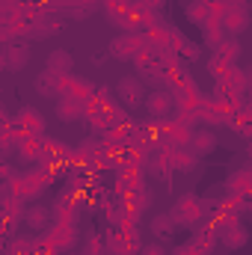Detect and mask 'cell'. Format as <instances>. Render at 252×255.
<instances>
[{"label": "cell", "instance_id": "obj_11", "mask_svg": "<svg viewBox=\"0 0 252 255\" xmlns=\"http://www.w3.org/2000/svg\"><path fill=\"white\" fill-rule=\"evenodd\" d=\"M30 60V48L24 45V42H9L6 48H3V68H9V71H18V68H24Z\"/></svg>", "mask_w": 252, "mask_h": 255}, {"label": "cell", "instance_id": "obj_30", "mask_svg": "<svg viewBox=\"0 0 252 255\" xmlns=\"http://www.w3.org/2000/svg\"><path fill=\"white\" fill-rule=\"evenodd\" d=\"M101 6H104L107 12L122 15V12H130V9H133V0H101Z\"/></svg>", "mask_w": 252, "mask_h": 255}, {"label": "cell", "instance_id": "obj_3", "mask_svg": "<svg viewBox=\"0 0 252 255\" xmlns=\"http://www.w3.org/2000/svg\"><path fill=\"white\" fill-rule=\"evenodd\" d=\"M104 241H107V253H110V255H133V253H139V250H142V247H139L136 232L125 235V232H119L116 226L104 235Z\"/></svg>", "mask_w": 252, "mask_h": 255}, {"label": "cell", "instance_id": "obj_18", "mask_svg": "<svg viewBox=\"0 0 252 255\" xmlns=\"http://www.w3.org/2000/svg\"><path fill=\"white\" fill-rule=\"evenodd\" d=\"M95 92H98V89H95L89 80H83V77H68V92H65V95H74V98H80V101H89Z\"/></svg>", "mask_w": 252, "mask_h": 255}, {"label": "cell", "instance_id": "obj_26", "mask_svg": "<svg viewBox=\"0 0 252 255\" xmlns=\"http://www.w3.org/2000/svg\"><path fill=\"white\" fill-rule=\"evenodd\" d=\"M107 202H110V196L101 190L98 184L86 190V205H89V208H98V211H104V208H107Z\"/></svg>", "mask_w": 252, "mask_h": 255}, {"label": "cell", "instance_id": "obj_31", "mask_svg": "<svg viewBox=\"0 0 252 255\" xmlns=\"http://www.w3.org/2000/svg\"><path fill=\"white\" fill-rule=\"evenodd\" d=\"M142 9H151V12H160L163 6H166V0H136Z\"/></svg>", "mask_w": 252, "mask_h": 255}, {"label": "cell", "instance_id": "obj_23", "mask_svg": "<svg viewBox=\"0 0 252 255\" xmlns=\"http://www.w3.org/2000/svg\"><path fill=\"white\" fill-rule=\"evenodd\" d=\"M71 54H65V51H54L51 57H48V65L45 68H51V71H57V74H71Z\"/></svg>", "mask_w": 252, "mask_h": 255}, {"label": "cell", "instance_id": "obj_14", "mask_svg": "<svg viewBox=\"0 0 252 255\" xmlns=\"http://www.w3.org/2000/svg\"><path fill=\"white\" fill-rule=\"evenodd\" d=\"M119 98L125 107H139L142 104V80L136 77H122L119 80Z\"/></svg>", "mask_w": 252, "mask_h": 255}, {"label": "cell", "instance_id": "obj_2", "mask_svg": "<svg viewBox=\"0 0 252 255\" xmlns=\"http://www.w3.org/2000/svg\"><path fill=\"white\" fill-rule=\"evenodd\" d=\"M142 48H145V30L142 33H136V30L133 33H119V39L110 42V54L116 60H136Z\"/></svg>", "mask_w": 252, "mask_h": 255}, {"label": "cell", "instance_id": "obj_5", "mask_svg": "<svg viewBox=\"0 0 252 255\" xmlns=\"http://www.w3.org/2000/svg\"><path fill=\"white\" fill-rule=\"evenodd\" d=\"M68 77H71V74H57V71L45 68V71L36 77V89H39L42 95H54V98H60V95L68 92Z\"/></svg>", "mask_w": 252, "mask_h": 255}, {"label": "cell", "instance_id": "obj_28", "mask_svg": "<svg viewBox=\"0 0 252 255\" xmlns=\"http://www.w3.org/2000/svg\"><path fill=\"white\" fill-rule=\"evenodd\" d=\"M229 68H232V65L226 63V60H223L217 51L211 54V60H208V71H211L214 77H226V74H229Z\"/></svg>", "mask_w": 252, "mask_h": 255}, {"label": "cell", "instance_id": "obj_32", "mask_svg": "<svg viewBox=\"0 0 252 255\" xmlns=\"http://www.w3.org/2000/svg\"><path fill=\"white\" fill-rule=\"evenodd\" d=\"M172 255H202V253H199V250L193 247V241H190V244H181V247H175V253H172Z\"/></svg>", "mask_w": 252, "mask_h": 255}, {"label": "cell", "instance_id": "obj_13", "mask_svg": "<svg viewBox=\"0 0 252 255\" xmlns=\"http://www.w3.org/2000/svg\"><path fill=\"white\" fill-rule=\"evenodd\" d=\"M18 154L24 160H45V136L18 133Z\"/></svg>", "mask_w": 252, "mask_h": 255}, {"label": "cell", "instance_id": "obj_10", "mask_svg": "<svg viewBox=\"0 0 252 255\" xmlns=\"http://www.w3.org/2000/svg\"><path fill=\"white\" fill-rule=\"evenodd\" d=\"M145 107H148V113L154 119H169V110L175 107V98H172L169 89H157V92H151L145 98Z\"/></svg>", "mask_w": 252, "mask_h": 255}, {"label": "cell", "instance_id": "obj_22", "mask_svg": "<svg viewBox=\"0 0 252 255\" xmlns=\"http://www.w3.org/2000/svg\"><path fill=\"white\" fill-rule=\"evenodd\" d=\"M217 54H220V57H223L229 65H235V63H238V57H241V42H238L235 36H226V39L220 42Z\"/></svg>", "mask_w": 252, "mask_h": 255}, {"label": "cell", "instance_id": "obj_1", "mask_svg": "<svg viewBox=\"0 0 252 255\" xmlns=\"http://www.w3.org/2000/svg\"><path fill=\"white\" fill-rule=\"evenodd\" d=\"M172 217H175L178 226H190V229H196V226L205 220V202H202L199 196L187 193V196H181V199L175 202Z\"/></svg>", "mask_w": 252, "mask_h": 255}, {"label": "cell", "instance_id": "obj_17", "mask_svg": "<svg viewBox=\"0 0 252 255\" xmlns=\"http://www.w3.org/2000/svg\"><path fill=\"white\" fill-rule=\"evenodd\" d=\"M24 220H27V226H33V229H51V226H54V211L36 205V208H30V211L24 214Z\"/></svg>", "mask_w": 252, "mask_h": 255}, {"label": "cell", "instance_id": "obj_36", "mask_svg": "<svg viewBox=\"0 0 252 255\" xmlns=\"http://www.w3.org/2000/svg\"><path fill=\"white\" fill-rule=\"evenodd\" d=\"M247 74H250V86H252V68H247Z\"/></svg>", "mask_w": 252, "mask_h": 255}, {"label": "cell", "instance_id": "obj_6", "mask_svg": "<svg viewBox=\"0 0 252 255\" xmlns=\"http://www.w3.org/2000/svg\"><path fill=\"white\" fill-rule=\"evenodd\" d=\"M48 238L57 244V250L74 247V241H77V223H71V220H54V226L48 229Z\"/></svg>", "mask_w": 252, "mask_h": 255}, {"label": "cell", "instance_id": "obj_33", "mask_svg": "<svg viewBox=\"0 0 252 255\" xmlns=\"http://www.w3.org/2000/svg\"><path fill=\"white\" fill-rule=\"evenodd\" d=\"M139 255H166V250H163V247H157V244H148V247H142V250H139Z\"/></svg>", "mask_w": 252, "mask_h": 255}, {"label": "cell", "instance_id": "obj_35", "mask_svg": "<svg viewBox=\"0 0 252 255\" xmlns=\"http://www.w3.org/2000/svg\"><path fill=\"white\" fill-rule=\"evenodd\" d=\"M247 101H250V104H252V86H250V92H247Z\"/></svg>", "mask_w": 252, "mask_h": 255}, {"label": "cell", "instance_id": "obj_7", "mask_svg": "<svg viewBox=\"0 0 252 255\" xmlns=\"http://www.w3.org/2000/svg\"><path fill=\"white\" fill-rule=\"evenodd\" d=\"M57 116L63 122H77V119H86V101L74 98V95H60L57 98Z\"/></svg>", "mask_w": 252, "mask_h": 255}, {"label": "cell", "instance_id": "obj_21", "mask_svg": "<svg viewBox=\"0 0 252 255\" xmlns=\"http://www.w3.org/2000/svg\"><path fill=\"white\" fill-rule=\"evenodd\" d=\"M226 80L232 83V89H235V92H241V95H247V92H250V74H247V68L232 65V68H229V74H226Z\"/></svg>", "mask_w": 252, "mask_h": 255}, {"label": "cell", "instance_id": "obj_25", "mask_svg": "<svg viewBox=\"0 0 252 255\" xmlns=\"http://www.w3.org/2000/svg\"><path fill=\"white\" fill-rule=\"evenodd\" d=\"M184 15H187L193 24H199V27H202V24H205V18L211 15V9H208L202 0H190L187 6H184Z\"/></svg>", "mask_w": 252, "mask_h": 255}, {"label": "cell", "instance_id": "obj_4", "mask_svg": "<svg viewBox=\"0 0 252 255\" xmlns=\"http://www.w3.org/2000/svg\"><path fill=\"white\" fill-rule=\"evenodd\" d=\"M15 128H18V133H27V136H45V119H42V113H39L36 107H30V104H24V107L18 110Z\"/></svg>", "mask_w": 252, "mask_h": 255}, {"label": "cell", "instance_id": "obj_19", "mask_svg": "<svg viewBox=\"0 0 252 255\" xmlns=\"http://www.w3.org/2000/svg\"><path fill=\"white\" fill-rule=\"evenodd\" d=\"M169 160H172V169H193L196 166V154L190 151L187 145L169 148Z\"/></svg>", "mask_w": 252, "mask_h": 255}, {"label": "cell", "instance_id": "obj_16", "mask_svg": "<svg viewBox=\"0 0 252 255\" xmlns=\"http://www.w3.org/2000/svg\"><path fill=\"white\" fill-rule=\"evenodd\" d=\"M214 145H217V136L211 133V130H193L190 133V142L187 148L199 157V154H208V151H214Z\"/></svg>", "mask_w": 252, "mask_h": 255}, {"label": "cell", "instance_id": "obj_20", "mask_svg": "<svg viewBox=\"0 0 252 255\" xmlns=\"http://www.w3.org/2000/svg\"><path fill=\"white\" fill-rule=\"evenodd\" d=\"M127 202H130V211H133V214H139V211L151 208V190H148L145 184H139L136 190L127 193Z\"/></svg>", "mask_w": 252, "mask_h": 255}, {"label": "cell", "instance_id": "obj_29", "mask_svg": "<svg viewBox=\"0 0 252 255\" xmlns=\"http://www.w3.org/2000/svg\"><path fill=\"white\" fill-rule=\"evenodd\" d=\"M178 57H181L184 63H193V60H199V45H193L190 39H184V42L178 45Z\"/></svg>", "mask_w": 252, "mask_h": 255}, {"label": "cell", "instance_id": "obj_37", "mask_svg": "<svg viewBox=\"0 0 252 255\" xmlns=\"http://www.w3.org/2000/svg\"><path fill=\"white\" fill-rule=\"evenodd\" d=\"M250 160H252V145H250Z\"/></svg>", "mask_w": 252, "mask_h": 255}, {"label": "cell", "instance_id": "obj_24", "mask_svg": "<svg viewBox=\"0 0 252 255\" xmlns=\"http://www.w3.org/2000/svg\"><path fill=\"white\" fill-rule=\"evenodd\" d=\"M172 229H175V217H172V214H157V217L151 220V232H154L157 238H169Z\"/></svg>", "mask_w": 252, "mask_h": 255}, {"label": "cell", "instance_id": "obj_12", "mask_svg": "<svg viewBox=\"0 0 252 255\" xmlns=\"http://www.w3.org/2000/svg\"><path fill=\"white\" fill-rule=\"evenodd\" d=\"M54 220H77V211H80V199L74 196V193H68V190H63L60 196H57V202H54Z\"/></svg>", "mask_w": 252, "mask_h": 255}, {"label": "cell", "instance_id": "obj_15", "mask_svg": "<svg viewBox=\"0 0 252 255\" xmlns=\"http://www.w3.org/2000/svg\"><path fill=\"white\" fill-rule=\"evenodd\" d=\"M229 250H241V247H247L250 244V232H247V226L238 220V223H232L226 232H223V238H220Z\"/></svg>", "mask_w": 252, "mask_h": 255}, {"label": "cell", "instance_id": "obj_34", "mask_svg": "<svg viewBox=\"0 0 252 255\" xmlns=\"http://www.w3.org/2000/svg\"><path fill=\"white\" fill-rule=\"evenodd\" d=\"M226 6H247V0H226Z\"/></svg>", "mask_w": 252, "mask_h": 255}, {"label": "cell", "instance_id": "obj_27", "mask_svg": "<svg viewBox=\"0 0 252 255\" xmlns=\"http://www.w3.org/2000/svg\"><path fill=\"white\" fill-rule=\"evenodd\" d=\"M83 255H107V241H104V235H89Z\"/></svg>", "mask_w": 252, "mask_h": 255}, {"label": "cell", "instance_id": "obj_8", "mask_svg": "<svg viewBox=\"0 0 252 255\" xmlns=\"http://www.w3.org/2000/svg\"><path fill=\"white\" fill-rule=\"evenodd\" d=\"M223 27H226L229 36H241V33L250 27V12H247V6H229V9L223 12Z\"/></svg>", "mask_w": 252, "mask_h": 255}, {"label": "cell", "instance_id": "obj_9", "mask_svg": "<svg viewBox=\"0 0 252 255\" xmlns=\"http://www.w3.org/2000/svg\"><path fill=\"white\" fill-rule=\"evenodd\" d=\"M202 33H205V45H208L211 51H217V48H220V42L226 39L223 12H211V15L205 18V24H202Z\"/></svg>", "mask_w": 252, "mask_h": 255}]
</instances>
